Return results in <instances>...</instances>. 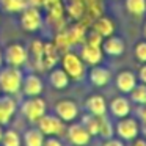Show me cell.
<instances>
[{"instance_id": "8", "label": "cell", "mask_w": 146, "mask_h": 146, "mask_svg": "<svg viewBox=\"0 0 146 146\" xmlns=\"http://www.w3.org/2000/svg\"><path fill=\"white\" fill-rule=\"evenodd\" d=\"M55 115L66 123H72L77 119L79 116V105L72 101V99H60V101L55 102Z\"/></svg>"}, {"instance_id": "18", "label": "cell", "mask_w": 146, "mask_h": 146, "mask_svg": "<svg viewBox=\"0 0 146 146\" xmlns=\"http://www.w3.org/2000/svg\"><path fill=\"white\" fill-rule=\"evenodd\" d=\"M88 79H90V83L94 86H105L110 83L111 80V72L110 69L104 66H93L88 72Z\"/></svg>"}, {"instance_id": "26", "label": "cell", "mask_w": 146, "mask_h": 146, "mask_svg": "<svg viewBox=\"0 0 146 146\" xmlns=\"http://www.w3.org/2000/svg\"><path fill=\"white\" fill-rule=\"evenodd\" d=\"M129 94H130V102L138 104V105H145L146 104V85L137 83Z\"/></svg>"}, {"instance_id": "32", "label": "cell", "mask_w": 146, "mask_h": 146, "mask_svg": "<svg viewBox=\"0 0 146 146\" xmlns=\"http://www.w3.org/2000/svg\"><path fill=\"white\" fill-rule=\"evenodd\" d=\"M42 146H63V143H61L57 137H49L47 140H44Z\"/></svg>"}, {"instance_id": "21", "label": "cell", "mask_w": 146, "mask_h": 146, "mask_svg": "<svg viewBox=\"0 0 146 146\" xmlns=\"http://www.w3.org/2000/svg\"><path fill=\"white\" fill-rule=\"evenodd\" d=\"M124 7L133 17H141L146 14V0H124Z\"/></svg>"}, {"instance_id": "17", "label": "cell", "mask_w": 146, "mask_h": 146, "mask_svg": "<svg viewBox=\"0 0 146 146\" xmlns=\"http://www.w3.org/2000/svg\"><path fill=\"white\" fill-rule=\"evenodd\" d=\"M90 29L94 30L96 33H99L102 38H107V36H111L115 33V24H113V21H111L110 17L102 16L101 14V16L94 17V19L91 21Z\"/></svg>"}, {"instance_id": "38", "label": "cell", "mask_w": 146, "mask_h": 146, "mask_svg": "<svg viewBox=\"0 0 146 146\" xmlns=\"http://www.w3.org/2000/svg\"><path fill=\"white\" fill-rule=\"evenodd\" d=\"M2 135H3V126L0 124V141H2Z\"/></svg>"}, {"instance_id": "34", "label": "cell", "mask_w": 146, "mask_h": 146, "mask_svg": "<svg viewBox=\"0 0 146 146\" xmlns=\"http://www.w3.org/2000/svg\"><path fill=\"white\" fill-rule=\"evenodd\" d=\"M129 146H146V138H140V137H135V138L130 140Z\"/></svg>"}, {"instance_id": "6", "label": "cell", "mask_w": 146, "mask_h": 146, "mask_svg": "<svg viewBox=\"0 0 146 146\" xmlns=\"http://www.w3.org/2000/svg\"><path fill=\"white\" fill-rule=\"evenodd\" d=\"M38 129L44 133V137H58V135H63L66 127H64V123L57 116V115H42L39 118L38 123Z\"/></svg>"}, {"instance_id": "33", "label": "cell", "mask_w": 146, "mask_h": 146, "mask_svg": "<svg viewBox=\"0 0 146 146\" xmlns=\"http://www.w3.org/2000/svg\"><path fill=\"white\" fill-rule=\"evenodd\" d=\"M137 79H138L143 85H146V63H143V66H140L138 74H137Z\"/></svg>"}, {"instance_id": "10", "label": "cell", "mask_w": 146, "mask_h": 146, "mask_svg": "<svg viewBox=\"0 0 146 146\" xmlns=\"http://www.w3.org/2000/svg\"><path fill=\"white\" fill-rule=\"evenodd\" d=\"M21 91H22L27 98L39 96L42 91H44V82H42V79L38 76V74H29V76H24Z\"/></svg>"}, {"instance_id": "37", "label": "cell", "mask_w": 146, "mask_h": 146, "mask_svg": "<svg viewBox=\"0 0 146 146\" xmlns=\"http://www.w3.org/2000/svg\"><path fill=\"white\" fill-rule=\"evenodd\" d=\"M2 63H3V52L0 50V68H2Z\"/></svg>"}, {"instance_id": "14", "label": "cell", "mask_w": 146, "mask_h": 146, "mask_svg": "<svg viewBox=\"0 0 146 146\" xmlns=\"http://www.w3.org/2000/svg\"><path fill=\"white\" fill-rule=\"evenodd\" d=\"M102 52L108 57H121L124 54V49H126V44H124V39L119 38V36H107L104 38L101 46Z\"/></svg>"}, {"instance_id": "24", "label": "cell", "mask_w": 146, "mask_h": 146, "mask_svg": "<svg viewBox=\"0 0 146 146\" xmlns=\"http://www.w3.org/2000/svg\"><path fill=\"white\" fill-rule=\"evenodd\" d=\"M0 145L2 146H22V137H21V133L14 129L3 130Z\"/></svg>"}, {"instance_id": "35", "label": "cell", "mask_w": 146, "mask_h": 146, "mask_svg": "<svg viewBox=\"0 0 146 146\" xmlns=\"http://www.w3.org/2000/svg\"><path fill=\"white\" fill-rule=\"evenodd\" d=\"M29 7H36V8H41L42 7V0H25Z\"/></svg>"}, {"instance_id": "3", "label": "cell", "mask_w": 146, "mask_h": 146, "mask_svg": "<svg viewBox=\"0 0 146 146\" xmlns=\"http://www.w3.org/2000/svg\"><path fill=\"white\" fill-rule=\"evenodd\" d=\"M21 110H22V115L25 116L27 121H30V123L35 124V123H38L39 118L46 113L47 105H46V101L42 98L33 96V98H27L25 101L22 102Z\"/></svg>"}, {"instance_id": "23", "label": "cell", "mask_w": 146, "mask_h": 146, "mask_svg": "<svg viewBox=\"0 0 146 146\" xmlns=\"http://www.w3.org/2000/svg\"><path fill=\"white\" fill-rule=\"evenodd\" d=\"M85 0H71L68 5V14L72 17L74 21H80L85 16Z\"/></svg>"}, {"instance_id": "13", "label": "cell", "mask_w": 146, "mask_h": 146, "mask_svg": "<svg viewBox=\"0 0 146 146\" xmlns=\"http://www.w3.org/2000/svg\"><path fill=\"white\" fill-rule=\"evenodd\" d=\"M16 99L10 94L0 96V124L5 126V124H10V121L13 119L14 113H16Z\"/></svg>"}, {"instance_id": "15", "label": "cell", "mask_w": 146, "mask_h": 146, "mask_svg": "<svg viewBox=\"0 0 146 146\" xmlns=\"http://www.w3.org/2000/svg\"><path fill=\"white\" fill-rule=\"evenodd\" d=\"M102 57H104V52H102L101 47H96V46L83 42L82 50H80V58L83 60L85 64H88V66H96V64H99L102 61Z\"/></svg>"}, {"instance_id": "41", "label": "cell", "mask_w": 146, "mask_h": 146, "mask_svg": "<svg viewBox=\"0 0 146 146\" xmlns=\"http://www.w3.org/2000/svg\"><path fill=\"white\" fill-rule=\"evenodd\" d=\"M145 105H146V104H145Z\"/></svg>"}, {"instance_id": "40", "label": "cell", "mask_w": 146, "mask_h": 146, "mask_svg": "<svg viewBox=\"0 0 146 146\" xmlns=\"http://www.w3.org/2000/svg\"><path fill=\"white\" fill-rule=\"evenodd\" d=\"M0 94H2V91H0Z\"/></svg>"}, {"instance_id": "30", "label": "cell", "mask_w": 146, "mask_h": 146, "mask_svg": "<svg viewBox=\"0 0 146 146\" xmlns=\"http://www.w3.org/2000/svg\"><path fill=\"white\" fill-rule=\"evenodd\" d=\"M133 55H135L137 61L140 63H146V41H140L135 44V49H133Z\"/></svg>"}, {"instance_id": "20", "label": "cell", "mask_w": 146, "mask_h": 146, "mask_svg": "<svg viewBox=\"0 0 146 146\" xmlns=\"http://www.w3.org/2000/svg\"><path fill=\"white\" fill-rule=\"evenodd\" d=\"M49 82L54 86L55 90H64L69 85L71 79L66 72H64L63 68H52L50 72H49Z\"/></svg>"}, {"instance_id": "5", "label": "cell", "mask_w": 146, "mask_h": 146, "mask_svg": "<svg viewBox=\"0 0 146 146\" xmlns=\"http://www.w3.org/2000/svg\"><path fill=\"white\" fill-rule=\"evenodd\" d=\"M3 58H5V63L8 66L22 68L29 61V49L24 44H21V42L8 44L5 52H3Z\"/></svg>"}, {"instance_id": "25", "label": "cell", "mask_w": 146, "mask_h": 146, "mask_svg": "<svg viewBox=\"0 0 146 146\" xmlns=\"http://www.w3.org/2000/svg\"><path fill=\"white\" fill-rule=\"evenodd\" d=\"M99 121V130H98V135H101L102 138H110V137L115 135V129H113V124L111 121L108 119L105 115L102 116H98Z\"/></svg>"}, {"instance_id": "29", "label": "cell", "mask_w": 146, "mask_h": 146, "mask_svg": "<svg viewBox=\"0 0 146 146\" xmlns=\"http://www.w3.org/2000/svg\"><path fill=\"white\" fill-rule=\"evenodd\" d=\"M102 41H104V38H102L99 33H96L94 30H90V32L85 33V39H83V42H86V44H91V46H96V47H101L102 46Z\"/></svg>"}, {"instance_id": "28", "label": "cell", "mask_w": 146, "mask_h": 146, "mask_svg": "<svg viewBox=\"0 0 146 146\" xmlns=\"http://www.w3.org/2000/svg\"><path fill=\"white\" fill-rule=\"evenodd\" d=\"M82 124L83 127H85L86 130L90 132V135L94 137L98 135V130H99V121H98V116H94V115L88 113V115H83L82 116Z\"/></svg>"}, {"instance_id": "2", "label": "cell", "mask_w": 146, "mask_h": 146, "mask_svg": "<svg viewBox=\"0 0 146 146\" xmlns=\"http://www.w3.org/2000/svg\"><path fill=\"white\" fill-rule=\"evenodd\" d=\"M61 61V68L64 69V72L69 76L71 80H82L85 77V72H86V64L83 63V60L80 58V55H77L76 52H71V50H66L63 52L60 58Z\"/></svg>"}, {"instance_id": "39", "label": "cell", "mask_w": 146, "mask_h": 146, "mask_svg": "<svg viewBox=\"0 0 146 146\" xmlns=\"http://www.w3.org/2000/svg\"><path fill=\"white\" fill-rule=\"evenodd\" d=\"M143 35H145V38H146V21H145V25H143Z\"/></svg>"}, {"instance_id": "1", "label": "cell", "mask_w": 146, "mask_h": 146, "mask_svg": "<svg viewBox=\"0 0 146 146\" xmlns=\"http://www.w3.org/2000/svg\"><path fill=\"white\" fill-rule=\"evenodd\" d=\"M24 74L21 68L5 66L0 69V91L5 94L14 96L21 91Z\"/></svg>"}, {"instance_id": "9", "label": "cell", "mask_w": 146, "mask_h": 146, "mask_svg": "<svg viewBox=\"0 0 146 146\" xmlns=\"http://www.w3.org/2000/svg\"><path fill=\"white\" fill-rule=\"evenodd\" d=\"M64 132H66V137L72 146H86L90 143V140H91L90 132L80 123H74L72 121L71 126Z\"/></svg>"}, {"instance_id": "31", "label": "cell", "mask_w": 146, "mask_h": 146, "mask_svg": "<svg viewBox=\"0 0 146 146\" xmlns=\"http://www.w3.org/2000/svg\"><path fill=\"white\" fill-rule=\"evenodd\" d=\"M102 146H126L124 141L118 137H110V138H104V143Z\"/></svg>"}, {"instance_id": "11", "label": "cell", "mask_w": 146, "mask_h": 146, "mask_svg": "<svg viewBox=\"0 0 146 146\" xmlns=\"http://www.w3.org/2000/svg\"><path fill=\"white\" fill-rule=\"evenodd\" d=\"M60 60L58 57V50L55 47L54 42H44V49H42L41 58H39V71H50L52 68H55L57 61Z\"/></svg>"}, {"instance_id": "12", "label": "cell", "mask_w": 146, "mask_h": 146, "mask_svg": "<svg viewBox=\"0 0 146 146\" xmlns=\"http://www.w3.org/2000/svg\"><path fill=\"white\" fill-rule=\"evenodd\" d=\"M107 110L110 111L116 119L118 118L127 116V115H130V110H132L130 99H127L126 96H116V98H113L107 104Z\"/></svg>"}, {"instance_id": "7", "label": "cell", "mask_w": 146, "mask_h": 146, "mask_svg": "<svg viewBox=\"0 0 146 146\" xmlns=\"http://www.w3.org/2000/svg\"><path fill=\"white\" fill-rule=\"evenodd\" d=\"M19 14H21V27H22L25 32L33 33V32H38V30L41 29L42 16H41L39 8L29 7V5H27Z\"/></svg>"}, {"instance_id": "19", "label": "cell", "mask_w": 146, "mask_h": 146, "mask_svg": "<svg viewBox=\"0 0 146 146\" xmlns=\"http://www.w3.org/2000/svg\"><path fill=\"white\" fill-rule=\"evenodd\" d=\"M85 107L88 110V113L94 115V116H102L107 113V102L101 94H93L86 99Z\"/></svg>"}, {"instance_id": "36", "label": "cell", "mask_w": 146, "mask_h": 146, "mask_svg": "<svg viewBox=\"0 0 146 146\" xmlns=\"http://www.w3.org/2000/svg\"><path fill=\"white\" fill-rule=\"evenodd\" d=\"M140 118H141V121L145 123V126H146V105L140 110Z\"/></svg>"}, {"instance_id": "4", "label": "cell", "mask_w": 146, "mask_h": 146, "mask_svg": "<svg viewBox=\"0 0 146 146\" xmlns=\"http://www.w3.org/2000/svg\"><path fill=\"white\" fill-rule=\"evenodd\" d=\"M115 129V135L118 138L124 140V141H130L132 138L138 137L140 133V124L135 118L132 116H124V118H118L116 124L113 126Z\"/></svg>"}, {"instance_id": "22", "label": "cell", "mask_w": 146, "mask_h": 146, "mask_svg": "<svg viewBox=\"0 0 146 146\" xmlns=\"http://www.w3.org/2000/svg\"><path fill=\"white\" fill-rule=\"evenodd\" d=\"M44 140V133L39 129H29L22 137L24 146H42Z\"/></svg>"}, {"instance_id": "27", "label": "cell", "mask_w": 146, "mask_h": 146, "mask_svg": "<svg viewBox=\"0 0 146 146\" xmlns=\"http://www.w3.org/2000/svg\"><path fill=\"white\" fill-rule=\"evenodd\" d=\"M0 5L7 13L17 14L27 7V2L25 0H0Z\"/></svg>"}, {"instance_id": "16", "label": "cell", "mask_w": 146, "mask_h": 146, "mask_svg": "<svg viewBox=\"0 0 146 146\" xmlns=\"http://www.w3.org/2000/svg\"><path fill=\"white\" fill-rule=\"evenodd\" d=\"M115 83H116V88L119 90L123 94H129L132 91V88L138 83V79L137 76L132 72V71L126 69V71H121L118 72L116 79H115Z\"/></svg>"}]
</instances>
